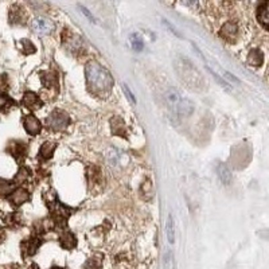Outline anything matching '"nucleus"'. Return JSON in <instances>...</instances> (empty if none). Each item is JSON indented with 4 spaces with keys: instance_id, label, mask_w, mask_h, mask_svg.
<instances>
[{
    "instance_id": "4",
    "label": "nucleus",
    "mask_w": 269,
    "mask_h": 269,
    "mask_svg": "<svg viewBox=\"0 0 269 269\" xmlns=\"http://www.w3.org/2000/svg\"><path fill=\"white\" fill-rule=\"evenodd\" d=\"M69 124V116L62 112V111H55L53 113L48 116L47 119V126L50 128H53L54 131H61L66 128Z\"/></svg>"
},
{
    "instance_id": "6",
    "label": "nucleus",
    "mask_w": 269,
    "mask_h": 269,
    "mask_svg": "<svg viewBox=\"0 0 269 269\" xmlns=\"http://www.w3.org/2000/svg\"><path fill=\"white\" fill-rule=\"evenodd\" d=\"M221 36L227 42H234L238 36V26L234 22H227L222 26Z\"/></svg>"
},
{
    "instance_id": "8",
    "label": "nucleus",
    "mask_w": 269,
    "mask_h": 269,
    "mask_svg": "<svg viewBox=\"0 0 269 269\" xmlns=\"http://www.w3.org/2000/svg\"><path fill=\"white\" fill-rule=\"evenodd\" d=\"M24 127H26V131L29 132L30 135H36V133L41 132V123L32 116H29L27 119L24 120Z\"/></svg>"
},
{
    "instance_id": "9",
    "label": "nucleus",
    "mask_w": 269,
    "mask_h": 269,
    "mask_svg": "<svg viewBox=\"0 0 269 269\" xmlns=\"http://www.w3.org/2000/svg\"><path fill=\"white\" fill-rule=\"evenodd\" d=\"M29 191H26V190H23V189H19V190H16V191L12 194L11 197H10V201H11L12 204L16 205V206H19V205L24 204L26 201H29Z\"/></svg>"
},
{
    "instance_id": "22",
    "label": "nucleus",
    "mask_w": 269,
    "mask_h": 269,
    "mask_svg": "<svg viewBox=\"0 0 269 269\" xmlns=\"http://www.w3.org/2000/svg\"><path fill=\"white\" fill-rule=\"evenodd\" d=\"M6 102H7V100L4 98V97H0V108L4 107V105H6Z\"/></svg>"
},
{
    "instance_id": "1",
    "label": "nucleus",
    "mask_w": 269,
    "mask_h": 269,
    "mask_svg": "<svg viewBox=\"0 0 269 269\" xmlns=\"http://www.w3.org/2000/svg\"><path fill=\"white\" fill-rule=\"evenodd\" d=\"M88 85L93 93H107L113 86V78L97 62H89L85 67Z\"/></svg>"
},
{
    "instance_id": "13",
    "label": "nucleus",
    "mask_w": 269,
    "mask_h": 269,
    "mask_svg": "<svg viewBox=\"0 0 269 269\" xmlns=\"http://www.w3.org/2000/svg\"><path fill=\"white\" fill-rule=\"evenodd\" d=\"M167 239L170 244H174L175 242V225H174V218L173 215L170 214L167 218Z\"/></svg>"
},
{
    "instance_id": "17",
    "label": "nucleus",
    "mask_w": 269,
    "mask_h": 269,
    "mask_svg": "<svg viewBox=\"0 0 269 269\" xmlns=\"http://www.w3.org/2000/svg\"><path fill=\"white\" fill-rule=\"evenodd\" d=\"M42 81H43V84L46 85L47 88L53 86V85L58 84V81H57V77H55L54 74H51V73H46V74H43Z\"/></svg>"
},
{
    "instance_id": "10",
    "label": "nucleus",
    "mask_w": 269,
    "mask_h": 269,
    "mask_svg": "<svg viewBox=\"0 0 269 269\" xmlns=\"http://www.w3.org/2000/svg\"><path fill=\"white\" fill-rule=\"evenodd\" d=\"M264 62V55L263 53L258 50V48H254V50H252L249 55H248V63L251 66H261Z\"/></svg>"
},
{
    "instance_id": "21",
    "label": "nucleus",
    "mask_w": 269,
    "mask_h": 269,
    "mask_svg": "<svg viewBox=\"0 0 269 269\" xmlns=\"http://www.w3.org/2000/svg\"><path fill=\"white\" fill-rule=\"evenodd\" d=\"M79 8H81V11L84 12L85 15H86V16H88V18L90 19V20H93V16H92V15H90L89 12H88V10H86V8H85V7H79Z\"/></svg>"
},
{
    "instance_id": "7",
    "label": "nucleus",
    "mask_w": 269,
    "mask_h": 269,
    "mask_svg": "<svg viewBox=\"0 0 269 269\" xmlns=\"http://www.w3.org/2000/svg\"><path fill=\"white\" fill-rule=\"evenodd\" d=\"M257 19L264 29L269 30V1L268 3H264V4L258 7Z\"/></svg>"
},
{
    "instance_id": "16",
    "label": "nucleus",
    "mask_w": 269,
    "mask_h": 269,
    "mask_svg": "<svg viewBox=\"0 0 269 269\" xmlns=\"http://www.w3.org/2000/svg\"><path fill=\"white\" fill-rule=\"evenodd\" d=\"M55 148V144L54 143H45L41 148V155L45 158V159H48L50 156L53 155V151Z\"/></svg>"
},
{
    "instance_id": "3",
    "label": "nucleus",
    "mask_w": 269,
    "mask_h": 269,
    "mask_svg": "<svg viewBox=\"0 0 269 269\" xmlns=\"http://www.w3.org/2000/svg\"><path fill=\"white\" fill-rule=\"evenodd\" d=\"M183 62H185V65L180 63V72H178L180 74V78H182L189 86H191V88H194V86H201V82H202L201 74H199L197 69L192 66L191 62H189V61H183Z\"/></svg>"
},
{
    "instance_id": "11",
    "label": "nucleus",
    "mask_w": 269,
    "mask_h": 269,
    "mask_svg": "<svg viewBox=\"0 0 269 269\" xmlns=\"http://www.w3.org/2000/svg\"><path fill=\"white\" fill-rule=\"evenodd\" d=\"M217 173H218V176L220 179L225 183V185H230L232 183V173L229 171V168L225 166V164H218L217 167Z\"/></svg>"
},
{
    "instance_id": "5",
    "label": "nucleus",
    "mask_w": 269,
    "mask_h": 269,
    "mask_svg": "<svg viewBox=\"0 0 269 269\" xmlns=\"http://www.w3.org/2000/svg\"><path fill=\"white\" fill-rule=\"evenodd\" d=\"M31 29L32 31L38 34V35H47L54 30V24L50 19L46 18H35L31 23Z\"/></svg>"
},
{
    "instance_id": "19",
    "label": "nucleus",
    "mask_w": 269,
    "mask_h": 269,
    "mask_svg": "<svg viewBox=\"0 0 269 269\" xmlns=\"http://www.w3.org/2000/svg\"><path fill=\"white\" fill-rule=\"evenodd\" d=\"M164 267H166V269H174V256L171 252H170L168 254H166V258H164Z\"/></svg>"
},
{
    "instance_id": "18",
    "label": "nucleus",
    "mask_w": 269,
    "mask_h": 269,
    "mask_svg": "<svg viewBox=\"0 0 269 269\" xmlns=\"http://www.w3.org/2000/svg\"><path fill=\"white\" fill-rule=\"evenodd\" d=\"M11 189H12V186L10 185L8 182L0 179V197H1V195H6V194H8V192L11 191Z\"/></svg>"
},
{
    "instance_id": "12",
    "label": "nucleus",
    "mask_w": 269,
    "mask_h": 269,
    "mask_svg": "<svg viewBox=\"0 0 269 269\" xmlns=\"http://www.w3.org/2000/svg\"><path fill=\"white\" fill-rule=\"evenodd\" d=\"M23 104L27 108H30V109H35L36 107H41V105H42L41 100H39L35 95H32V93H27V95H24Z\"/></svg>"
},
{
    "instance_id": "2",
    "label": "nucleus",
    "mask_w": 269,
    "mask_h": 269,
    "mask_svg": "<svg viewBox=\"0 0 269 269\" xmlns=\"http://www.w3.org/2000/svg\"><path fill=\"white\" fill-rule=\"evenodd\" d=\"M167 102L171 117H174V119H185V117H189L192 113V111H194L192 102L183 98L176 90L174 89L167 92Z\"/></svg>"
},
{
    "instance_id": "14",
    "label": "nucleus",
    "mask_w": 269,
    "mask_h": 269,
    "mask_svg": "<svg viewBox=\"0 0 269 269\" xmlns=\"http://www.w3.org/2000/svg\"><path fill=\"white\" fill-rule=\"evenodd\" d=\"M131 46L135 51H142L144 48V41L139 34H132L131 35Z\"/></svg>"
},
{
    "instance_id": "20",
    "label": "nucleus",
    "mask_w": 269,
    "mask_h": 269,
    "mask_svg": "<svg viewBox=\"0 0 269 269\" xmlns=\"http://www.w3.org/2000/svg\"><path fill=\"white\" fill-rule=\"evenodd\" d=\"M123 90H124V93L128 96V100H129L132 104H136V98H135V96H133V93L129 90L128 85H123Z\"/></svg>"
},
{
    "instance_id": "15",
    "label": "nucleus",
    "mask_w": 269,
    "mask_h": 269,
    "mask_svg": "<svg viewBox=\"0 0 269 269\" xmlns=\"http://www.w3.org/2000/svg\"><path fill=\"white\" fill-rule=\"evenodd\" d=\"M61 244L63 248L66 249H72L73 246L76 245V238H74V236L72 233H66L63 234V237L61 238Z\"/></svg>"
}]
</instances>
